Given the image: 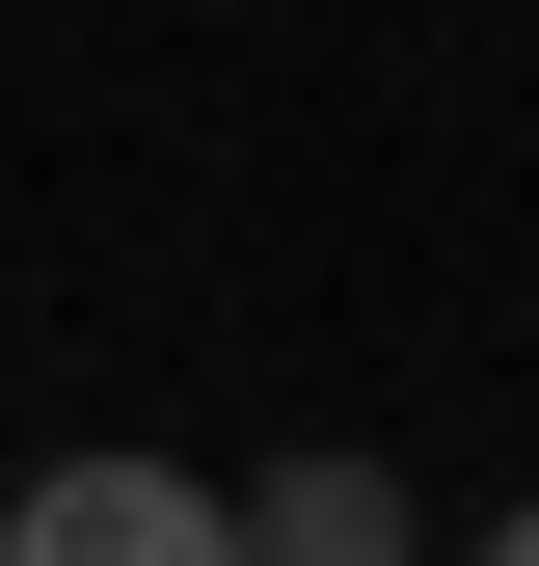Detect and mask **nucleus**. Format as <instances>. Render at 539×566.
I'll use <instances>...</instances> for the list:
<instances>
[{
  "mask_svg": "<svg viewBox=\"0 0 539 566\" xmlns=\"http://www.w3.org/2000/svg\"><path fill=\"white\" fill-rule=\"evenodd\" d=\"M458 566H539V485H512V513H486V539H458Z\"/></svg>",
  "mask_w": 539,
  "mask_h": 566,
  "instance_id": "3",
  "label": "nucleus"
},
{
  "mask_svg": "<svg viewBox=\"0 0 539 566\" xmlns=\"http://www.w3.org/2000/svg\"><path fill=\"white\" fill-rule=\"evenodd\" d=\"M216 566H432V513H404V459L297 432V459H243V485H216Z\"/></svg>",
  "mask_w": 539,
  "mask_h": 566,
  "instance_id": "2",
  "label": "nucleus"
},
{
  "mask_svg": "<svg viewBox=\"0 0 539 566\" xmlns=\"http://www.w3.org/2000/svg\"><path fill=\"white\" fill-rule=\"evenodd\" d=\"M0 566H216V459H135V432L0 459Z\"/></svg>",
  "mask_w": 539,
  "mask_h": 566,
  "instance_id": "1",
  "label": "nucleus"
}]
</instances>
